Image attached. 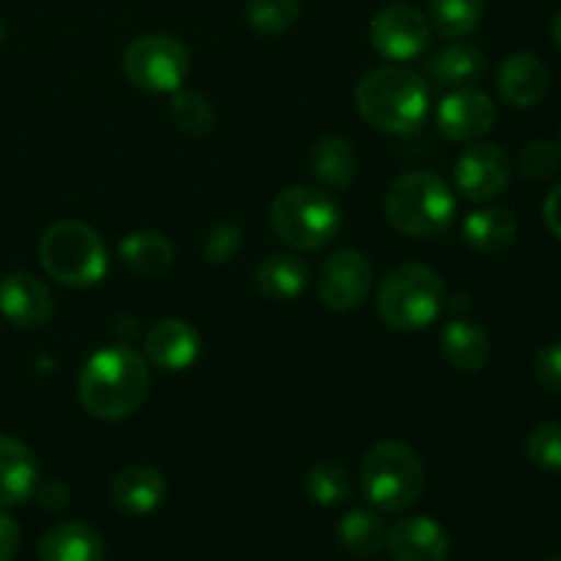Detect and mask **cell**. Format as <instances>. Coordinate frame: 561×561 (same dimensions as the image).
<instances>
[{
    "mask_svg": "<svg viewBox=\"0 0 561 561\" xmlns=\"http://www.w3.org/2000/svg\"><path fill=\"white\" fill-rule=\"evenodd\" d=\"M548 82H551V75H548V66L542 64L537 55L531 53H513L502 64L496 77L499 93H502L504 102L510 107L518 110H531L546 99Z\"/></svg>",
    "mask_w": 561,
    "mask_h": 561,
    "instance_id": "2e32d148",
    "label": "cell"
},
{
    "mask_svg": "<svg viewBox=\"0 0 561 561\" xmlns=\"http://www.w3.org/2000/svg\"><path fill=\"white\" fill-rule=\"evenodd\" d=\"M53 294L38 277L11 272L0 279V316L20 329H38L53 318Z\"/></svg>",
    "mask_w": 561,
    "mask_h": 561,
    "instance_id": "4fadbf2b",
    "label": "cell"
},
{
    "mask_svg": "<svg viewBox=\"0 0 561 561\" xmlns=\"http://www.w3.org/2000/svg\"><path fill=\"white\" fill-rule=\"evenodd\" d=\"M551 33H553V42H557V47L561 49V9H559V14L553 16V27H551Z\"/></svg>",
    "mask_w": 561,
    "mask_h": 561,
    "instance_id": "8d00e7d4",
    "label": "cell"
},
{
    "mask_svg": "<svg viewBox=\"0 0 561 561\" xmlns=\"http://www.w3.org/2000/svg\"><path fill=\"white\" fill-rule=\"evenodd\" d=\"M170 118L181 131L192 137H203L214 129L217 124V113H214L211 102L197 91H175L173 102H170Z\"/></svg>",
    "mask_w": 561,
    "mask_h": 561,
    "instance_id": "f546056e",
    "label": "cell"
},
{
    "mask_svg": "<svg viewBox=\"0 0 561 561\" xmlns=\"http://www.w3.org/2000/svg\"><path fill=\"white\" fill-rule=\"evenodd\" d=\"M548 561H561V557H553V559H548Z\"/></svg>",
    "mask_w": 561,
    "mask_h": 561,
    "instance_id": "f35d334b",
    "label": "cell"
},
{
    "mask_svg": "<svg viewBox=\"0 0 561 561\" xmlns=\"http://www.w3.org/2000/svg\"><path fill=\"white\" fill-rule=\"evenodd\" d=\"M42 561H104V542L93 526L64 520L38 542Z\"/></svg>",
    "mask_w": 561,
    "mask_h": 561,
    "instance_id": "ffe728a7",
    "label": "cell"
},
{
    "mask_svg": "<svg viewBox=\"0 0 561 561\" xmlns=\"http://www.w3.org/2000/svg\"><path fill=\"white\" fill-rule=\"evenodd\" d=\"M370 44L381 58L405 64L420 58L431 44V22L416 5L392 3L370 22Z\"/></svg>",
    "mask_w": 561,
    "mask_h": 561,
    "instance_id": "9c48e42d",
    "label": "cell"
},
{
    "mask_svg": "<svg viewBox=\"0 0 561 561\" xmlns=\"http://www.w3.org/2000/svg\"><path fill=\"white\" fill-rule=\"evenodd\" d=\"M310 283V268L305 261L288 252L268 255L261 266L255 268V285L268 301H294L299 299Z\"/></svg>",
    "mask_w": 561,
    "mask_h": 561,
    "instance_id": "7402d4cb",
    "label": "cell"
},
{
    "mask_svg": "<svg viewBox=\"0 0 561 561\" xmlns=\"http://www.w3.org/2000/svg\"><path fill=\"white\" fill-rule=\"evenodd\" d=\"M305 491L321 507H334L354 496V482L345 466L334 460H321L305 474Z\"/></svg>",
    "mask_w": 561,
    "mask_h": 561,
    "instance_id": "83f0119b",
    "label": "cell"
},
{
    "mask_svg": "<svg viewBox=\"0 0 561 561\" xmlns=\"http://www.w3.org/2000/svg\"><path fill=\"white\" fill-rule=\"evenodd\" d=\"M151 373L146 359L126 345H110L88 356L77 378V398L82 409L104 422H118L135 414L148 398Z\"/></svg>",
    "mask_w": 561,
    "mask_h": 561,
    "instance_id": "6da1fadb",
    "label": "cell"
},
{
    "mask_svg": "<svg viewBox=\"0 0 561 561\" xmlns=\"http://www.w3.org/2000/svg\"><path fill=\"white\" fill-rule=\"evenodd\" d=\"M299 16L301 0H247V22L261 36H283Z\"/></svg>",
    "mask_w": 561,
    "mask_h": 561,
    "instance_id": "f1b7e54d",
    "label": "cell"
},
{
    "mask_svg": "<svg viewBox=\"0 0 561 561\" xmlns=\"http://www.w3.org/2000/svg\"><path fill=\"white\" fill-rule=\"evenodd\" d=\"M496 124V104L480 88H455L436 110V126L447 140L474 142Z\"/></svg>",
    "mask_w": 561,
    "mask_h": 561,
    "instance_id": "7c38bea8",
    "label": "cell"
},
{
    "mask_svg": "<svg viewBox=\"0 0 561 561\" xmlns=\"http://www.w3.org/2000/svg\"><path fill=\"white\" fill-rule=\"evenodd\" d=\"M542 217H546V225L551 228V233L561 241V184H557L548 192L546 206H542Z\"/></svg>",
    "mask_w": 561,
    "mask_h": 561,
    "instance_id": "d590c367",
    "label": "cell"
},
{
    "mask_svg": "<svg viewBox=\"0 0 561 561\" xmlns=\"http://www.w3.org/2000/svg\"><path fill=\"white\" fill-rule=\"evenodd\" d=\"M118 255L124 266H129L140 277H159L173 266L175 250L170 239H164L157 230H137L121 241Z\"/></svg>",
    "mask_w": 561,
    "mask_h": 561,
    "instance_id": "d4e9b609",
    "label": "cell"
},
{
    "mask_svg": "<svg viewBox=\"0 0 561 561\" xmlns=\"http://www.w3.org/2000/svg\"><path fill=\"white\" fill-rule=\"evenodd\" d=\"M520 173L529 181H546L561 168V148L548 140H531L518 157Z\"/></svg>",
    "mask_w": 561,
    "mask_h": 561,
    "instance_id": "1f68e13d",
    "label": "cell"
},
{
    "mask_svg": "<svg viewBox=\"0 0 561 561\" xmlns=\"http://www.w3.org/2000/svg\"><path fill=\"white\" fill-rule=\"evenodd\" d=\"M376 307L394 332H420L438 321L447 307V288L442 274L425 263H400L378 285Z\"/></svg>",
    "mask_w": 561,
    "mask_h": 561,
    "instance_id": "277c9868",
    "label": "cell"
},
{
    "mask_svg": "<svg viewBox=\"0 0 561 561\" xmlns=\"http://www.w3.org/2000/svg\"><path fill=\"white\" fill-rule=\"evenodd\" d=\"M442 356L449 367L463 373H480L491 359V337L480 323L453 321L442 332Z\"/></svg>",
    "mask_w": 561,
    "mask_h": 561,
    "instance_id": "44dd1931",
    "label": "cell"
},
{
    "mask_svg": "<svg viewBox=\"0 0 561 561\" xmlns=\"http://www.w3.org/2000/svg\"><path fill=\"white\" fill-rule=\"evenodd\" d=\"M482 75H485V53L474 42L455 38L427 60V77L442 88H469Z\"/></svg>",
    "mask_w": 561,
    "mask_h": 561,
    "instance_id": "d6986e66",
    "label": "cell"
},
{
    "mask_svg": "<svg viewBox=\"0 0 561 561\" xmlns=\"http://www.w3.org/2000/svg\"><path fill=\"white\" fill-rule=\"evenodd\" d=\"M510 157L502 146L474 142L463 148L455 162V186L471 203H488L502 195L510 184Z\"/></svg>",
    "mask_w": 561,
    "mask_h": 561,
    "instance_id": "30bf717a",
    "label": "cell"
},
{
    "mask_svg": "<svg viewBox=\"0 0 561 561\" xmlns=\"http://www.w3.org/2000/svg\"><path fill=\"white\" fill-rule=\"evenodd\" d=\"M272 228L294 250L318 252L337 239L343 208L316 186H288L272 201Z\"/></svg>",
    "mask_w": 561,
    "mask_h": 561,
    "instance_id": "5b68a950",
    "label": "cell"
},
{
    "mask_svg": "<svg viewBox=\"0 0 561 561\" xmlns=\"http://www.w3.org/2000/svg\"><path fill=\"white\" fill-rule=\"evenodd\" d=\"M383 548L394 561H444L449 553V535L438 520L411 515L389 526Z\"/></svg>",
    "mask_w": 561,
    "mask_h": 561,
    "instance_id": "5bb4252c",
    "label": "cell"
},
{
    "mask_svg": "<svg viewBox=\"0 0 561 561\" xmlns=\"http://www.w3.org/2000/svg\"><path fill=\"white\" fill-rule=\"evenodd\" d=\"M356 110L378 131L405 135L425 121L431 88L422 75L405 66H378L356 85Z\"/></svg>",
    "mask_w": 561,
    "mask_h": 561,
    "instance_id": "7a4b0ae2",
    "label": "cell"
},
{
    "mask_svg": "<svg viewBox=\"0 0 561 561\" xmlns=\"http://www.w3.org/2000/svg\"><path fill=\"white\" fill-rule=\"evenodd\" d=\"M312 173L329 190H345L354 184L356 170H359V159H356L354 146L340 135H327L316 142L312 148Z\"/></svg>",
    "mask_w": 561,
    "mask_h": 561,
    "instance_id": "cb8c5ba5",
    "label": "cell"
},
{
    "mask_svg": "<svg viewBox=\"0 0 561 561\" xmlns=\"http://www.w3.org/2000/svg\"><path fill=\"white\" fill-rule=\"evenodd\" d=\"M241 244H244V230L236 222H219L208 230L206 241H203V257L214 266H222L230 257L239 255Z\"/></svg>",
    "mask_w": 561,
    "mask_h": 561,
    "instance_id": "d6a6232c",
    "label": "cell"
},
{
    "mask_svg": "<svg viewBox=\"0 0 561 561\" xmlns=\"http://www.w3.org/2000/svg\"><path fill=\"white\" fill-rule=\"evenodd\" d=\"M383 214L398 233L433 239L455 222L458 201H455L453 186L442 175L414 170L389 184L387 197H383Z\"/></svg>",
    "mask_w": 561,
    "mask_h": 561,
    "instance_id": "3957f363",
    "label": "cell"
},
{
    "mask_svg": "<svg viewBox=\"0 0 561 561\" xmlns=\"http://www.w3.org/2000/svg\"><path fill=\"white\" fill-rule=\"evenodd\" d=\"M559 148H561V146H559Z\"/></svg>",
    "mask_w": 561,
    "mask_h": 561,
    "instance_id": "ab89813d",
    "label": "cell"
},
{
    "mask_svg": "<svg viewBox=\"0 0 561 561\" xmlns=\"http://www.w3.org/2000/svg\"><path fill=\"white\" fill-rule=\"evenodd\" d=\"M373 288V266L359 250H340L318 272V296L329 310H356Z\"/></svg>",
    "mask_w": 561,
    "mask_h": 561,
    "instance_id": "8fae6325",
    "label": "cell"
},
{
    "mask_svg": "<svg viewBox=\"0 0 561 561\" xmlns=\"http://www.w3.org/2000/svg\"><path fill=\"white\" fill-rule=\"evenodd\" d=\"M535 376L548 392L561 394V343H551L537 354Z\"/></svg>",
    "mask_w": 561,
    "mask_h": 561,
    "instance_id": "836d02e7",
    "label": "cell"
},
{
    "mask_svg": "<svg viewBox=\"0 0 561 561\" xmlns=\"http://www.w3.org/2000/svg\"><path fill=\"white\" fill-rule=\"evenodd\" d=\"M526 458L542 471H561V425L559 422H542L531 427L524 442Z\"/></svg>",
    "mask_w": 561,
    "mask_h": 561,
    "instance_id": "4dcf8cb0",
    "label": "cell"
},
{
    "mask_svg": "<svg viewBox=\"0 0 561 561\" xmlns=\"http://www.w3.org/2000/svg\"><path fill=\"white\" fill-rule=\"evenodd\" d=\"M192 60L184 44L164 33H146L124 53V75L148 93H175L190 77Z\"/></svg>",
    "mask_w": 561,
    "mask_h": 561,
    "instance_id": "ba28073f",
    "label": "cell"
},
{
    "mask_svg": "<svg viewBox=\"0 0 561 561\" xmlns=\"http://www.w3.org/2000/svg\"><path fill=\"white\" fill-rule=\"evenodd\" d=\"M20 551V526L14 518L0 513V561H11Z\"/></svg>",
    "mask_w": 561,
    "mask_h": 561,
    "instance_id": "e575fe53",
    "label": "cell"
},
{
    "mask_svg": "<svg viewBox=\"0 0 561 561\" xmlns=\"http://www.w3.org/2000/svg\"><path fill=\"white\" fill-rule=\"evenodd\" d=\"M38 261L49 277L69 288H91L102 283L110 268L102 236L77 219H64L44 230L38 241Z\"/></svg>",
    "mask_w": 561,
    "mask_h": 561,
    "instance_id": "8992f818",
    "label": "cell"
},
{
    "mask_svg": "<svg viewBox=\"0 0 561 561\" xmlns=\"http://www.w3.org/2000/svg\"><path fill=\"white\" fill-rule=\"evenodd\" d=\"M337 540L351 557L370 559L383 548V540H387V526H383L381 515L373 513V510L367 507L351 510L348 515L340 518Z\"/></svg>",
    "mask_w": 561,
    "mask_h": 561,
    "instance_id": "484cf974",
    "label": "cell"
},
{
    "mask_svg": "<svg viewBox=\"0 0 561 561\" xmlns=\"http://www.w3.org/2000/svg\"><path fill=\"white\" fill-rule=\"evenodd\" d=\"M463 239L471 250L482 252V255H499L515 244L518 225H515L513 214L504 208H480L466 217Z\"/></svg>",
    "mask_w": 561,
    "mask_h": 561,
    "instance_id": "603a6c76",
    "label": "cell"
},
{
    "mask_svg": "<svg viewBox=\"0 0 561 561\" xmlns=\"http://www.w3.org/2000/svg\"><path fill=\"white\" fill-rule=\"evenodd\" d=\"M0 38H3V20H0Z\"/></svg>",
    "mask_w": 561,
    "mask_h": 561,
    "instance_id": "74e56055",
    "label": "cell"
},
{
    "mask_svg": "<svg viewBox=\"0 0 561 561\" xmlns=\"http://www.w3.org/2000/svg\"><path fill=\"white\" fill-rule=\"evenodd\" d=\"M168 496V480L153 466H129L110 485V499L126 515H151Z\"/></svg>",
    "mask_w": 561,
    "mask_h": 561,
    "instance_id": "ac0fdd59",
    "label": "cell"
},
{
    "mask_svg": "<svg viewBox=\"0 0 561 561\" xmlns=\"http://www.w3.org/2000/svg\"><path fill=\"white\" fill-rule=\"evenodd\" d=\"M201 356V334L181 318H164L153 323L146 337V359L159 370L181 373Z\"/></svg>",
    "mask_w": 561,
    "mask_h": 561,
    "instance_id": "9a60e30c",
    "label": "cell"
},
{
    "mask_svg": "<svg viewBox=\"0 0 561 561\" xmlns=\"http://www.w3.org/2000/svg\"><path fill=\"white\" fill-rule=\"evenodd\" d=\"M38 488V460L25 442L0 436V507L25 504Z\"/></svg>",
    "mask_w": 561,
    "mask_h": 561,
    "instance_id": "e0dca14e",
    "label": "cell"
},
{
    "mask_svg": "<svg viewBox=\"0 0 561 561\" xmlns=\"http://www.w3.org/2000/svg\"><path fill=\"white\" fill-rule=\"evenodd\" d=\"M482 20V0H431L427 22L444 38H466Z\"/></svg>",
    "mask_w": 561,
    "mask_h": 561,
    "instance_id": "4316f807",
    "label": "cell"
},
{
    "mask_svg": "<svg viewBox=\"0 0 561 561\" xmlns=\"http://www.w3.org/2000/svg\"><path fill=\"white\" fill-rule=\"evenodd\" d=\"M362 491L381 513L409 510L425 491V463L403 442H378L362 463Z\"/></svg>",
    "mask_w": 561,
    "mask_h": 561,
    "instance_id": "52a82bcc",
    "label": "cell"
}]
</instances>
